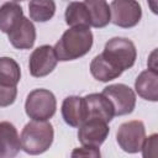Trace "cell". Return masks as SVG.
<instances>
[{
    "label": "cell",
    "mask_w": 158,
    "mask_h": 158,
    "mask_svg": "<svg viewBox=\"0 0 158 158\" xmlns=\"http://www.w3.org/2000/svg\"><path fill=\"white\" fill-rule=\"evenodd\" d=\"M93 33L90 27L73 26L67 30L59 41L54 44V52L58 60H74L85 56L93 47Z\"/></svg>",
    "instance_id": "6da1fadb"
},
{
    "label": "cell",
    "mask_w": 158,
    "mask_h": 158,
    "mask_svg": "<svg viewBox=\"0 0 158 158\" xmlns=\"http://www.w3.org/2000/svg\"><path fill=\"white\" fill-rule=\"evenodd\" d=\"M54 131L48 121L32 120L22 128L20 141L21 148L32 156L46 152L53 143Z\"/></svg>",
    "instance_id": "7a4b0ae2"
},
{
    "label": "cell",
    "mask_w": 158,
    "mask_h": 158,
    "mask_svg": "<svg viewBox=\"0 0 158 158\" xmlns=\"http://www.w3.org/2000/svg\"><path fill=\"white\" fill-rule=\"evenodd\" d=\"M101 54L122 72L133 67L137 58L135 43L131 40L123 37H114L109 40Z\"/></svg>",
    "instance_id": "3957f363"
},
{
    "label": "cell",
    "mask_w": 158,
    "mask_h": 158,
    "mask_svg": "<svg viewBox=\"0 0 158 158\" xmlns=\"http://www.w3.org/2000/svg\"><path fill=\"white\" fill-rule=\"evenodd\" d=\"M57 110V100L52 91L47 89H35L26 99L25 111L32 120L48 121L52 118Z\"/></svg>",
    "instance_id": "277c9868"
},
{
    "label": "cell",
    "mask_w": 158,
    "mask_h": 158,
    "mask_svg": "<svg viewBox=\"0 0 158 158\" xmlns=\"http://www.w3.org/2000/svg\"><path fill=\"white\" fill-rule=\"evenodd\" d=\"M146 138V128L142 121L132 120L123 122L116 131V141L120 148L127 153H137L141 151Z\"/></svg>",
    "instance_id": "5b68a950"
},
{
    "label": "cell",
    "mask_w": 158,
    "mask_h": 158,
    "mask_svg": "<svg viewBox=\"0 0 158 158\" xmlns=\"http://www.w3.org/2000/svg\"><path fill=\"white\" fill-rule=\"evenodd\" d=\"M142 17V9L137 0H112L110 5V22L122 28L135 27Z\"/></svg>",
    "instance_id": "8992f818"
},
{
    "label": "cell",
    "mask_w": 158,
    "mask_h": 158,
    "mask_svg": "<svg viewBox=\"0 0 158 158\" xmlns=\"http://www.w3.org/2000/svg\"><path fill=\"white\" fill-rule=\"evenodd\" d=\"M102 94L114 106L115 116L128 115L136 106V94L126 84H111L104 88Z\"/></svg>",
    "instance_id": "52a82bcc"
},
{
    "label": "cell",
    "mask_w": 158,
    "mask_h": 158,
    "mask_svg": "<svg viewBox=\"0 0 158 158\" xmlns=\"http://www.w3.org/2000/svg\"><path fill=\"white\" fill-rule=\"evenodd\" d=\"M57 56L54 48L49 44H43L33 49L30 56L28 68L30 73L35 78H42L48 75L57 65Z\"/></svg>",
    "instance_id": "ba28073f"
},
{
    "label": "cell",
    "mask_w": 158,
    "mask_h": 158,
    "mask_svg": "<svg viewBox=\"0 0 158 158\" xmlns=\"http://www.w3.org/2000/svg\"><path fill=\"white\" fill-rule=\"evenodd\" d=\"M109 132L107 122L99 118H89L79 126L78 139L83 146L99 148L107 138Z\"/></svg>",
    "instance_id": "9c48e42d"
},
{
    "label": "cell",
    "mask_w": 158,
    "mask_h": 158,
    "mask_svg": "<svg viewBox=\"0 0 158 158\" xmlns=\"http://www.w3.org/2000/svg\"><path fill=\"white\" fill-rule=\"evenodd\" d=\"M83 100L85 106V120L99 118L109 123L114 118L115 116L114 106L102 93L89 94L84 96Z\"/></svg>",
    "instance_id": "30bf717a"
},
{
    "label": "cell",
    "mask_w": 158,
    "mask_h": 158,
    "mask_svg": "<svg viewBox=\"0 0 158 158\" xmlns=\"http://www.w3.org/2000/svg\"><path fill=\"white\" fill-rule=\"evenodd\" d=\"M10 43L17 49H30L36 41V28L32 21L27 17H22L7 33Z\"/></svg>",
    "instance_id": "8fae6325"
},
{
    "label": "cell",
    "mask_w": 158,
    "mask_h": 158,
    "mask_svg": "<svg viewBox=\"0 0 158 158\" xmlns=\"http://www.w3.org/2000/svg\"><path fill=\"white\" fill-rule=\"evenodd\" d=\"M21 149V141L16 127L9 121L0 122V158L15 157Z\"/></svg>",
    "instance_id": "7c38bea8"
},
{
    "label": "cell",
    "mask_w": 158,
    "mask_h": 158,
    "mask_svg": "<svg viewBox=\"0 0 158 158\" xmlns=\"http://www.w3.org/2000/svg\"><path fill=\"white\" fill-rule=\"evenodd\" d=\"M60 111L64 122L72 127H79L85 121V106L80 96H67L63 100Z\"/></svg>",
    "instance_id": "4fadbf2b"
},
{
    "label": "cell",
    "mask_w": 158,
    "mask_h": 158,
    "mask_svg": "<svg viewBox=\"0 0 158 158\" xmlns=\"http://www.w3.org/2000/svg\"><path fill=\"white\" fill-rule=\"evenodd\" d=\"M135 89L137 94L149 101L158 100V73L153 69H146L139 73L135 81Z\"/></svg>",
    "instance_id": "5bb4252c"
},
{
    "label": "cell",
    "mask_w": 158,
    "mask_h": 158,
    "mask_svg": "<svg viewBox=\"0 0 158 158\" xmlns=\"http://www.w3.org/2000/svg\"><path fill=\"white\" fill-rule=\"evenodd\" d=\"M90 73L99 81H110L118 78L122 74V70L111 64L101 53L95 56L90 63Z\"/></svg>",
    "instance_id": "9a60e30c"
},
{
    "label": "cell",
    "mask_w": 158,
    "mask_h": 158,
    "mask_svg": "<svg viewBox=\"0 0 158 158\" xmlns=\"http://www.w3.org/2000/svg\"><path fill=\"white\" fill-rule=\"evenodd\" d=\"M90 16V26L102 28L110 23V6L105 0H84Z\"/></svg>",
    "instance_id": "2e32d148"
},
{
    "label": "cell",
    "mask_w": 158,
    "mask_h": 158,
    "mask_svg": "<svg viewBox=\"0 0 158 158\" xmlns=\"http://www.w3.org/2000/svg\"><path fill=\"white\" fill-rule=\"evenodd\" d=\"M23 17L22 7L16 1H7L0 6V31L9 33Z\"/></svg>",
    "instance_id": "e0dca14e"
},
{
    "label": "cell",
    "mask_w": 158,
    "mask_h": 158,
    "mask_svg": "<svg viewBox=\"0 0 158 158\" xmlns=\"http://www.w3.org/2000/svg\"><path fill=\"white\" fill-rule=\"evenodd\" d=\"M65 22L68 26H85L90 27V16L84 1H73L65 9Z\"/></svg>",
    "instance_id": "ac0fdd59"
},
{
    "label": "cell",
    "mask_w": 158,
    "mask_h": 158,
    "mask_svg": "<svg viewBox=\"0 0 158 158\" xmlns=\"http://www.w3.org/2000/svg\"><path fill=\"white\" fill-rule=\"evenodd\" d=\"M56 12L54 0H30V19L36 22H46L53 17Z\"/></svg>",
    "instance_id": "d6986e66"
},
{
    "label": "cell",
    "mask_w": 158,
    "mask_h": 158,
    "mask_svg": "<svg viewBox=\"0 0 158 158\" xmlns=\"http://www.w3.org/2000/svg\"><path fill=\"white\" fill-rule=\"evenodd\" d=\"M21 78V70L17 62L10 57H0V83L16 86Z\"/></svg>",
    "instance_id": "ffe728a7"
},
{
    "label": "cell",
    "mask_w": 158,
    "mask_h": 158,
    "mask_svg": "<svg viewBox=\"0 0 158 158\" xmlns=\"http://www.w3.org/2000/svg\"><path fill=\"white\" fill-rule=\"evenodd\" d=\"M17 96V88L0 83V107L10 106L15 102Z\"/></svg>",
    "instance_id": "44dd1931"
},
{
    "label": "cell",
    "mask_w": 158,
    "mask_h": 158,
    "mask_svg": "<svg viewBox=\"0 0 158 158\" xmlns=\"http://www.w3.org/2000/svg\"><path fill=\"white\" fill-rule=\"evenodd\" d=\"M157 146H158V135L153 133L149 137H146L142 144V156L143 157H156L157 156Z\"/></svg>",
    "instance_id": "7402d4cb"
},
{
    "label": "cell",
    "mask_w": 158,
    "mask_h": 158,
    "mask_svg": "<svg viewBox=\"0 0 158 158\" xmlns=\"http://www.w3.org/2000/svg\"><path fill=\"white\" fill-rule=\"evenodd\" d=\"M72 157H95V158H98V157H100L101 154H100V151H99V148H93V147H88V146H83V147H80V148H75L73 152H72V154H70Z\"/></svg>",
    "instance_id": "603a6c76"
},
{
    "label": "cell",
    "mask_w": 158,
    "mask_h": 158,
    "mask_svg": "<svg viewBox=\"0 0 158 158\" xmlns=\"http://www.w3.org/2000/svg\"><path fill=\"white\" fill-rule=\"evenodd\" d=\"M147 1H149V5H151V9H152V11L156 14V12H157V10H156V5H154L156 0H147Z\"/></svg>",
    "instance_id": "cb8c5ba5"
},
{
    "label": "cell",
    "mask_w": 158,
    "mask_h": 158,
    "mask_svg": "<svg viewBox=\"0 0 158 158\" xmlns=\"http://www.w3.org/2000/svg\"><path fill=\"white\" fill-rule=\"evenodd\" d=\"M15 1H22V0H15Z\"/></svg>",
    "instance_id": "d4e9b609"
}]
</instances>
